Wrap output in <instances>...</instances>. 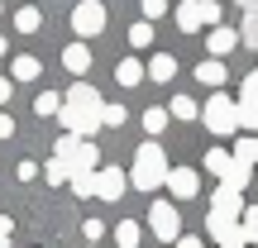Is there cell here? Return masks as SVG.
<instances>
[{"instance_id": "1", "label": "cell", "mask_w": 258, "mask_h": 248, "mask_svg": "<svg viewBox=\"0 0 258 248\" xmlns=\"http://www.w3.org/2000/svg\"><path fill=\"white\" fill-rule=\"evenodd\" d=\"M101 110H105V101L91 91L86 81H77L72 91L62 96V110H57V120H62L67 134H77V138H91L96 129H101Z\"/></svg>"}, {"instance_id": "2", "label": "cell", "mask_w": 258, "mask_h": 248, "mask_svg": "<svg viewBox=\"0 0 258 248\" xmlns=\"http://www.w3.org/2000/svg\"><path fill=\"white\" fill-rule=\"evenodd\" d=\"M167 157H163V148L158 143H144V148H134V172H129V182L139 186V191H158V186H167Z\"/></svg>"}, {"instance_id": "3", "label": "cell", "mask_w": 258, "mask_h": 248, "mask_svg": "<svg viewBox=\"0 0 258 248\" xmlns=\"http://www.w3.org/2000/svg\"><path fill=\"white\" fill-rule=\"evenodd\" d=\"M53 157H62V162L72 167V177H82V172H96V162H101V148H96L91 138L62 134V138H57V148H53Z\"/></svg>"}, {"instance_id": "4", "label": "cell", "mask_w": 258, "mask_h": 248, "mask_svg": "<svg viewBox=\"0 0 258 248\" xmlns=\"http://www.w3.org/2000/svg\"><path fill=\"white\" fill-rule=\"evenodd\" d=\"M201 120H206L211 134H234V129H239V101H230L225 91H215L211 101H206Z\"/></svg>"}, {"instance_id": "5", "label": "cell", "mask_w": 258, "mask_h": 248, "mask_svg": "<svg viewBox=\"0 0 258 248\" xmlns=\"http://www.w3.org/2000/svg\"><path fill=\"white\" fill-rule=\"evenodd\" d=\"M148 229H153L163 243H177V239H182V220H177V205H172V201H153V205H148Z\"/></svg>"}, {"instance_id": "6", "label": "cell", "mask_w": 258, "mask_h": 248, "mask_svg": "<svg viewBox=\"0 0 258 248\" xmlns=\"http://www.w3.org/2000/svg\"><path fill=\"white\" fill-rule=\"evenodd\" d=\"M72 29H77L82 38L101 34V29H105V5H101V0H82V5L72 10Z\"/></svg>"}, {"instance_id": "7", "label": "cell", "mask_w": 258, "mask_h": 248, "mask_svg": "<svg viewBox=\"0 0 258 248\" xmlns=\"http://www.w3.org/2000/svg\"><path fill=\"white\" fill-rule=\"evenodd\" d=\"M206 229H211V239L220 243V248H230V243H244V224L234 220V215H215V210H211Z\"/></svg>"}, {"instance_id": "8", "label": "cell", "mask_w": 258, "mask_h": 248, "mask_svg": "<svg viewBox=\"0 0 258 248\" xmlns=\"http://www.w3.org/2000/svg\"><path fill=\"white\" fill-rule=\"evenodd\" d=\"M129 186V177L120 172V167H96V196H105V201H120Z\"/></svg>"}, {"instance_id": "9", "label": "cell", "mask_w": 258, "mask_h": 248, "mask_svg": "<svg viewBox=\"0 0 258 248\" xmlns=\"http://www.w3.org/2000/svg\"><path fill=\"white\" fill-rule=\"evenodd\" d=\"M167 191H172L177 201H196L201 182H196V172H191V167H172V172H167Z\"/></svg>"}, {"instance_id": "10", "label": "cell", "mask_w": 258, "mask_h": 248, "mask_svg": "<svg viewBox=\"0 0 258 248\" xmlns=\"http://www.w3.org/2000/svg\"><path fill=\"white\" fill-rule=\"evenodd\" d=\"M211 210L215 215H239L244 210V191H234V186H215V191H211Z\"/></svg>"}, {"instance_id": "11", "label": "cell", "mask_w": 258, "mask_h": 248, "mask_svg": "<svg viewBox=\"0 0 258 248\" xmlns=\"http://www.w3.org/2000/svg\"><path fill=\"white\" fill-rule=\"evenodd\" d=\"M62 67L72 76H86V72H91V48H86V43H67L62 48Z\"/></svg>"}, {"instance_id": "12", "label": "cell", "mask_w": 258, "mask_h": 248, "mask_svg": "<svg viewBox=\"0 0 258 248\" xmlns=\"http://www.w3.org/2000/svg\"><path fill=\"white\" fill-rule=\"evenodd\" d=\"M177 29H182V34H196V29H206L201 0H182V5H177Z\"/></svg>"}, {"instance_id": "13", "label": "cell", "mask_w": 258, "mask_h": 248, "mask_svg": "<svg viewBox=\"0 0 258 248\" xmlns=\"http://www.w3.org/2000/svg\"><path fill=\"white\" fill-rule=\"evenodd\" d=\"M206 43H211V53H215V57H225V53H234V48H239V34H234V29H225V24H215Z\"/></svg>"}, {"instance_id": "14", "label": "cell", "mask_w": 258, "mask_h": 248, "mask_svg": "<svg viewBox=\"0 0 258 248\" xmlns=\"http://www.w3.org/2000/svg\"><path fill=\"white\" fill-rule=\"evenodd\" d=\"M196 81L211 86V91H220V86H225V67H220V57H211V62L196 67Z\"/></svg>"}, {"instance_id": "15", "label": "cell", "mask_w": 258, "mask_h": 248, "mask_svg": "<svg viewBox=\"0 0 258 248\" xmlns=\"http://www.w3.org/2000/svg\"><path fill=\"white\" fill-rule=\"evenodd\" d=\"M148 76H153V81H172V76H177V57H172V53H153Z\"/></svg>"}, {"instance_id": "16", "label": "cell", "mask_w": 258, "mask_h": 248, "mask_svg": "<svg viewBox=\"0 0 258 248\" xmlns=\"http://www.w3.org/2000/svg\"><path fill=\"white\" fill-rule=\"evenodd\" d=\"M144 76H148V67H139L134 57H124V62H115V81H120V86H139Z\"/></svg>"}, {"instance_id": "17", "label": "cell", "mask_w": 258, "mask_h": 248, "mask_svg": "<svg viewBox=\"0 0 258 248\" xmlns=\"http://www.w3.org/2000/svg\"><path fill=\"white\" fill-rule=\"evenodd\" d=\"M220 182H225V186H234V191H244V186L253 182V167H249V162H239V157H234V162H230V172H225Z\"/></svg>"}, {"instance_id": "18", "label": "cell", "mask_w": 258, "mask_h": 248, "mask_svg": "<svg viewBox=\"0 0 258 248\" xmlns=\"http://www.w3.org/2000/svg\"><path fill=\"white\" fill-rule=\"evenodd\" d=\"M139 239H144V229H139L134 220H120V224H115V243H120V248H139Z\"/></svg>"}, {"instance_id": "19", "label": "cell", "mask_w": 258, "mask_h": 248, "mask_svg": "<svg viewBox=\"0 0 258 248\" xmlns=\"http://www.w3.org/2000/svg\"><path fill=\"white\" fill-rule=\"evenodd\" d=\"M57 110H62V96H57V91H43V96L34 101V115H38V120H53Z\"/></svg>"}, {"instance_id": "20", "label": "cell", "mask_w": 258, "mask_h": 248, "mask_svg": "<svg viewBox=\"0 0 258 248\" xmlns=\"http://www.w3.org/2000/svg\"><path fill=\"white\" fill-rule=\"evenodd\" d=\"M230 162H234V153H225V148H211V153H206V172H215V177L230 172Z\"/></svg>"}, {"instance_id": "21", "label": "cell", "mask_w": 258, "mask_h": 248, "mask_svg": "<svg viewBox=\"0 0 258 248\" xmlns=\"http://www.w3.org/2000/svg\"><path fill=\"white\" fill-rule=\"evenodd\" d=\"M38 24H43V15H38L34 5H24V10L15 15V29H19V34H38Z\"/></svg>"}, {"instance_id": "22", "label": "cell", "mask_w": 258, "mask_h": 248, "mask_svg": "<svg viewBox=\"0 0 258 248\" xmlns=\"http://www.w3.org/2000/svg\"><path fill=\"white\" fill-rule=\"evenodd\" d=\"M38 72H43V67H38V57H29V53L15 57V81H34Z\"/></svg>"}, {"instance_id": "23", "label": "cell", "mask_w": 258, "mask_h": 248, "mask_svg": "<svg viewBox=\"0 0 258 248\" xmlns=\"http://www.w3.org/2000/svg\"><path fill=\"white\" fill-rule=\"evenodd\" d=\"M234 157H239V162H258V134H249V138H234Z\"/></svg>"}, {"instance_id": "24", "label": "cell", "mask_w": 258, "mask_h": 248, "mask_svg": "<svg viewBox=\"0 0 258 248\" xmlns=\"http://www.w3.org/2000/svg\"><path fill=\"white\" fill-rule=\"evenodd\" d=\"M167 120H172V110H158V105H153V110H144V129H148L153 138L167 129Z\"/></svg>"}, {"instance_id": "25", "label": "cell", "mask_w": 258, "mask_h": 248, "mask_svg": "<svg viewBox=\"0 0 258 248\" xmlns=\"http://www.w3.org/2000/svg\"><path fill=\"white\" fill-rule=\"evenodd\" d=\"M196 115H201V110H196L191 96H177V101H172V120H196Z\"/></svg>"}, {"instance_id": "26", "label": "cell", "mask_w": 258, "mask_h": 248, "mask_svg": "<svg viewBox=\"0 0 258 248\" xmlns=\"http://www.w3.org/2000/svg\"><path fill=\"white\" fill-rule=\"evenodd\" d=\"M43 172H48V182H72V167H67L62 157H48V167H43Z\"/></svg>"}, {"instance_id": "27", "label": "cell", "mask_w": 258, "mask_h": 248, "mask_svg": "<svg viewBox=\"0 0 258 248\" xmlns=\"http://www.w3.org/2000/svg\"><path fill=\"white\" fill-rule=\"evenodd\" d=\"M239 105H258V72L244 76V86H239Z\"/></svg>"}, {"instance_id": "28", "label": "cell", "mask_w": 258, "mask_h": 248, "mask_svg": "<svg viewBox=\"0 0 258 248\" xmlns=\"http://www.w3.org/2000/svg\"><path fill=\"white\" fill-rule=\"evenodd\" d=\"M129 43H134V48H148V43H153V24H148V19H144V24H134V29H129Z\"/></svg>"}, {"instance_id": "29", "label": "cell", "mask_w": 258, "mask_h": 248, "mask_svg": "<svg viewBox=\"0 0 258 248\" xmlns=\"http://www.w3.org/2000/svg\"><path fill=\"white\" fill-rule=\"evenodd\" d=\"M244 243H258V205L244 210Z\"/></svg>"}, {"instance_id": "30", "label": "cell", "mask_w": 258, "mask_h": 248, "mask_svg": "<svg viewBox=\"0 0 258 248\" xmlns=\"http://www.w3.org/2000/svg\"><path fill=\"white\" fill-rule=\"evenodd\" d=\"M72 191H77V196H96V172H82V177H72Z\"/></svg>"}, {"instance_id": "31", "label": "cell", "mask_w": 258, "mask_h": 248, "mask_svg": "<svg viewBox=\"0 0 258 248\" xmlns=\"http://www.w3.org/2000/svg\"><path fill=\"white\" fill-rule=\"evenodd\" d=\"M101 124L120 129V124H124V105H105V110H101Z\"/></svg>"}, {"instance_id": "32", "label": "cell", "mask_w": 258, "mask_h": 248, "mask_svg": "<svg viewBox=\"0 0 258 248\" xmlns=\"http://www.w3.org/2000/svg\"><path fill=\"white\" fill-rule=\"evenodd\" d=\"M239 38H244V43H253V48H258V10H253L249 19H244V29H239Z\"/></svg>"}, {"instance_id": "33", "label": "cell", "mask_w": 258, "mask_h": 248, "mask_svg": "<svg viewBox=\"0 0 258 248\" xmlns=\"http://www.w3.org/2000/svg\"><path fill=\"white\" fill-rule=\"evenodd\" d=\"M239 129H253L258 134V105H239Z\"/></svg>"}, {"instance_id": "34", "label": "cell", "mask_w": 258, "mask_h": 248, "mask_svg": "<svg viewBox=\"0 0 258 248\" xmlns=\"http://www.w3.org/2000/svg\"><path fill=\"white\" fill-rule=\"evenodd\" d=\"M167 15V0H144V19L153 24V19H163Z\"/></svg>"}, {"instance_id": "35", "label": "cell", "mask_w": 258, "mask_h": 248, "mask_svg": "<svg viewBox=\"0 0 258 248\" xmlns=\"http://www.w3.org/2000/svg\"><path fill=\"white\" fill-rule=\"evenodd\" d=\"M82 234H86V239H101L105 224H101V220H86V224H82Z\"/></svg>"}, {"instance_id": "36", "label": "cell", "mask_w": 258, "mask_h": 248, "mask_svg": "<svg viewBox=\"0 0 258 248\" xmlns=\"http://www.w3.org/2000/svg\"><path fill=\"white\" fill-rule=\"evenodd\" d=\"M38 177V162H19V182H34Z\"/></svg>"}, {"instance_id": "37", "label": "cell", "mask_w": 258, "mask_h": 248, "mask_svg": "<svg viewBox=\"0 0 258 248\" xmlns=\"http://www.w3.org/2000/svg\"><path fill=\"white\" fill-rule=\"evenodd\" d=\"M172 248H206V243H201V239H196V234H182V239H177Z\"/></svg>"}, {"instance_id": "38", "label": "cell", "mask_w": 258, "mask_h": 248, "mask_svg": "<svg viewBox=\"0 0 258 248\" xmlns=\"http://www.w3.org/2000/svg\"><path fill=\"white\" fill-rule=\"evenodd\" d=\"M10 96H15V86H10L5 76H0V105H10Z\"/></svg>"}, {"instance_id": "39", "label": "cell", "mask_w": 258, "mask_h": 248, "mask_svg": "<svg viewBox=\"0 0 258 248\" xmlns=\"http://www.w3.org/2000/svg\"><path fill=\"white\" fill-rule=\"evenodd\" d=\"M15 134V120H10V115H0V138H10Z\"/></svg>"}, {"instance_id": "40", "label": "cell", "mask_w": 258, "mask_h": 248, "mask_svg": "<svg viewBox=\"0 0 258 248\" xmlns=\"http://www.w3.org/2000/svg\"><path fill=\"white\" fill-rule=\"evenodd\" d=\"M239 10H249V15H253V10H258V0H239Z\"/></svg>"}, {"instance_id": "41", "label": "cell", "mask_w": 258, "mask_h": 248, "mask_svg": "<svg viewBox=\"0 0 258 248\" xmlns=\"http://www.w3.org/2000/svg\"><path fill=\"white\" fill-rule=\"evenodd\" d=\"M0 57H5V34H0Z\"/></svg>"}, {"instance_id": "42", "label": "cell", "mask_w": 258, "mask_h": 248, "mask_svg": "<svg viewBox=\"0 0 258 248\" xmlns=\"http://www.w3.org/2000/svg\"><path fill=\"white\" fill-rule=\"evenodd\" d=\"M5 243H10V234H0V248H5Z\"/></svg>"}, {"instance_id": "43", "label": "cell", "mask_w": 258, "mask_h": 248, "mask_svg": "<svg viewBox=\"0 0 258 248\" xmlns=\"http://www.w3.org/2000/svg\"><path fill=\"white\" fill-rule=\"evenodd\" d=\"M230 248H249V243H230Z\"/></svg>"}, {"instance_id": "44", "label": "cell", "mask_w": 258, "mask_h": 248, "mask_svg": "<svg viewBox=\"0 0 258 248\" xmlns=\"http://www.w3.org/2000/svg\"><path fill=\"white\" fill-rule=\"evenodd\" d=\"M0 10H5V5H0Z\"/></svg>"}]
</instances>
